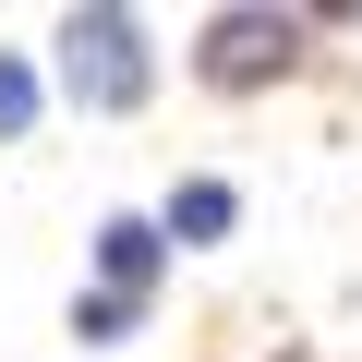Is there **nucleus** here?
I'll return each instance as SVG.
<instances>
[{
    "mask_svg": "<svg viewBox=\"0 0 362 362\" xmlns=\"http://www.w3.org/2000/svg\"><path fill=\"white\" fill-rule=\"evenodd\" d=\"M169 266H181V242L157 230V206H109L97 242H85V290H133V302H157Z\"/></svg>",
    "mask_w": 362,
    "mask_h": 362,
    "instance_id": "obj_3",
    "label": "nucleus"
},
{
    "mask_svg": "<svg viewBox=\"0 0 362 362\" xmlns=\"http://www.w3.org/2000/svg\"><path fill=\"white\" fill-rule=\"evenodd\" d=\"M145 314H157V302H133V290H73V338H85V350H133Z\"/></svg>",
    "mask_w": 362,
    "mask_h": 362,
    "instance_id": "obj_5",
    "label": "nucleus"
},
{
    "mask_svg": "<svg viewBox=\"0 0 362 362\" xmlns=\"http://www.w3.org/2000/svg\"><path fill=\"white\" fill-rule=\"evenodd\" d=\"M49 49H61V97L85 121H133L157 97V73H169V49H157V25L133 13V0H73V13L49 25Z\"/></svg>",
    "mask_w": 362,
    "mask_h": 362,
    "instance_id": "obj_1",
    "label": "nucleus"
},
{
    "mask_svg": "<svg viewBox=\"0 0 362 362\" xmlns=\"http://www.w3.org/2000/svg\"><path fill=\"white\" fill-rule=\"evenodd\" d=\"M37 109H49V73H37L25 49H0V145H25V133H37Z\"/></svg>",
    "mask_w": 362,
    "mask_h": 362,
    "instance_id": "obj_6",
    "label": "nucleus"
},
{
    "mask_svg": "<svg viewBox=\"0 0 362 362\" xmlns=\"http://www.w3.org/2000/svg\"><path fill=\"white\" fill-rule=\"evenodd\" d=\"M157 230H169L181 254H218V242L242 230V181H218V169H181L169 194H157Z\"/></svg>",
    "mask_w": 362,
    "mask_h": 362,
    "instance_id": "obj_4",
    "label": "nucleus"
},
{
    "mask_svg": "<svg viewBox=\"0 0 362 362\" xmlns=\"http://www.w3.org/2000/svg\"><path fill=\"white\" fill-rule=\"evenodd\" d=\"M302 49H314V13H278V0H218L181 61H194L206 97H254V85L302 73Z\"/></svg>",
    "mask_w": 362,
    "mask_h": 362,
    "instance_id": "obj_2",
    "label": "nucleus"
}]
</instances>
